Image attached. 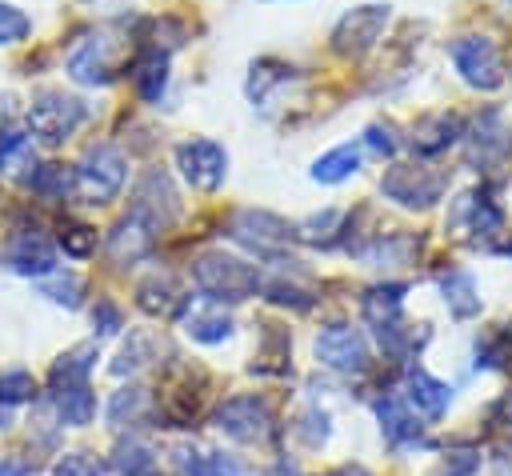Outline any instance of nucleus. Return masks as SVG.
Segmentation results:
<instances>
[{
  "mask_svg": "<svg viewBox=\"0 0 512 476\" xmlns=\"http://www.w3.org/2000/svg\"><path fill=\"white\" fill-rule=\"evenodd\" d=\"M212 424L236 444H260L272 432V408L264 396H228L212 412Z\"/></svg>",
  "mask_w": 512,
  "mask_h": 476,
  "instance_id": "obj_11",
  "label": "nucleus"
},
{
  "mask_svg": "<svg viewBox=\"0 0 512 476\" xmlns=\"http://www.w3.org/2000/svg\"><path fill=\"white\" fill-rule=\"evenodd\" d=\"M356 172H360V148L356 144H336L332 152H324L312 164V180L316 184H344Z\"/></svg>",
  "mask_w": 512,
  "mask_h": 476,
  "instance_id": "obj_29",
  "label": "nucleus"
},
{
  "mask_svg": "<svg viewBox=\"0 0 512 476\" xmlns=\"http://www.w3.org/2000/svg\"><path fill=\"white\" fill-rule=\"evenodd\" d=\"M28 472H32V468H28L24 460H12V456L0 460V476H28Z\"/></svg>",
  "mask_w": 512,
  "mask_h": 476,
  "instance_id": "obj_48",
  "label": "nucleus"
},
{
  "mask_svg": "<svg viewBox=\"0 0 512 476\" xmlns=\"http://www.w3.org/2000/svg\"><path fill=\"white\" fill-rule=\"evenodd\" d=\"M508 360H512V324H500L484 340H476V368H504Z\"/></svg>",
  "mask_w": 512,
  "mask_h": 476,
  "instance_id": "obj_36",
  "label": "nucleus"
},
{
  "mask_svg": "<svg viewBox=\"0 0 512 476\" xmlns=\"http://www.w3.org/2000/svg\"><path fill=\"white\" fill-rule=\"evenodd\" d=\"M364 148H368V152H376V156H396V148H400L396 124H388V120L368 124V128H364Z\"/></svg>",
  "mask_w": 512,
  "mask_h": 476,
  "instance_id": "obj_42",
  "label": "nucleus"
},
{
  "mask_svg": "<svg viewBox=\"0 0 512 476\" xmlns=\"http://www.w3.org/2000/svg\"><path fill=\"white\" fill-rule=\"evenodd\" d=\"M156 356H160V340H156L152 332H132L128 344L120 348L112 372H116V376H124V372H140V368H148Z\"/></svg>",
  "mask_w": 512,
  "mask_h": 476,
  "instance_id": "obj_32",
  "label": "nucleus"
},
{
  "mask_svg": "<svg viewBox=\"0 0 512 476\" xmlns=\"http://www.w3.org/2000/svg\"><path fill=\"white\" fill-rule=\"evenodd\" d=\"M96 360H100V348H96V344H76V348H68V352L52 364V372H48L52 392H56V388H68V384H88V372L96 368Z\"/></svg>",
  "mask_w": 512,
  "mask_h": 476,
  "instance_id": "obj_26",
  "label": "nucleus"
},
{
  "mask_svg": "<svg viewBox=\"0 0 512 476\" xmlns=\"http://www.w3.org/2000/svg\"><path fill=\"white\" fill-rule=\"evenodd\" d=\"M504 252H508V256H512V244H504Z\"/></svg>",
  "mask_w": 512,
  "mask_h": 476,
  "instance_id": "obj_52",
  "label": "nucleus"
},
{
  "mask_svg": "<svg viewBox=\"0 0 512 476\" xmlns=\"http://www.w3.org/2000/svg\"><path fill=\"white\" fill-rule=\"evenodd\" d=\"M480 468L476 452H448V460L440 464V476H472Z\"/></svg>",
  "mask_w": 512,
  "mask_h": 476,
  "instance_id": "obj_46",
  "label": "nucleus"
},
{
  "mask_svg": "<svg viewBox=\"0 0 512 476\" xmlns=\"http://www.w3.org/2000/svg\"><path fill=\"white\" fill-rule=\"evenodd\" d=\"M176 168L192 188L216 192L228 176V152L216 140H184L176 144Z\"/></svg>",
  "mask_w": 512,
  "mask_h": 476,
  "instance_id": "obj_13",
  "label": "nucleus"
},
{
  "mask_svg": "<svg viewBox=\"0 0 512 476\" xmlns=\"http://www.w3.org/2000/svg\"><path fill=\"white\" fill-rule=\"evenodd\" d=\"M340 220H344V212H336V208H328V212H320V216H308L304 224H296V240H304V244H336V232H340Z\"/></svg>",
  "mask_w": 512,
  "mask_h": 476,
  "instance_id": "obj_38",
  "label": "nucleus"
},
{
  "mask_svg": "<svg viewBox=\"0 0 512 476\" xmlns=\"http://www.w3.org/2000/svg\"><path fill=\"white\" fill-rule=\"evenodd\" d=\"M260 292H264V300H272V304H280V308H296V312L312 308V288H304V284H296V280H284V276L264 280Z\"/></svg>",
  "mask_w": 512,
  "mask_h": 476,
  "instance_id": "obj_37",
  "label": "nucleus"
},
{
  "mask_svg": "<svg viewBox=\"0 0 512 476\" xmlns=\"http://www.w3.org/2000/svg\"><path fill=\"white\" fill-rule=\"evenodd\" d=\"M504 472H512V448H504Z\"/></svg>",
  "mask_w": 512,
  "mask_h": 476,
  "instance_id": "obj_51",
  "label": "nucleus"
},
{
  "mask_svg": "<svg viewBox=\"0 0 512 476\" xmlns=\"http://www.w3.org/2000/svg\"><path fill=\"white\" fill-rule=\"evenodd\" d=\"M228 236L244 248H252L256 256H276L280 248H288V240L296 236V228L288 220H280L276 212L264 208H240L228 220Z\"/></svg>",
  "mask_w": 512,
  "mask_h": 476,
  "instance_id": "obj_10",
  "label": "nucleus"
},
{
  "mask_svg": "<svg viewBox=\"0 0 512 476\" xmlns=\"http://www.w3.org/2000/svg\"><path fill=\"white\" fill-rule=\"evenodd\" d=\"M152 248H156V232H152L140 216H132V212L120 216V220L112 224V232H108V260L120 264V268H128V264L152 256Z\"/></svg>",
  "mask_w": 512,
  "mask_h": 476,
  "instance_id": "obj_16",
  "label": "nucleus"
},
{
  "mask_svg": "<svg viewBox=\"0 0 512 476\" xmlns=\"http://www.w3.org/2000/svg\"><path fill=\"white\" fill-rule=\"evenodd\" d=\"M448 188V172L444 168H428V164H392L384 176H380V192L400 204V208H412V212H424L432 208Z\"/></svg>",
  "mask_w": 512,
  "mask_h": 476,
  "instance_id": "obj_3",
  "label": "nucleus"
},
{
  "mask_svg": "<svg viewBox=\"0 0 512 476\" xmlns=\"http://www.w3.org/2000/svg\"><path fill=\"white\" fill-rule=\"evenodd\" d=\"M264 476H304V472H300L296 464H288V460H276V464H272Z\"/></svg>",
  "mask_w": 512,
  "mask_h": 476,
  "instance_id": "obj_49",
  "label": "nucleus"
},
{
  "mask_svg": "<svg viewBox=\"0 0 512 476\" xmlns=\"http://www.w3.org/2000/svg\"><path fill=\"white\" fill-rule=\"evenodd\" d=\"M52 476H104V464L92 452H68L56 460Z\"/></svg>",
  "mask_w": 512,
  "mask_h": 476,
  "instance_id": "obj_43",
  "label": "nucleus"
},
{
  "mask_svg": "<svg viewBox=\"0 0 512 476\" xmlns=\"http://www.w3.org/2000/svg\"><path fill=\"white\" fill-rule=\"evenodd\" d=\"M68 76L76 84H112L116 80V60H112V40L104 32L84 36L72 52H68Z\"/></svg>",
  "mask_w": 512,
  "mask_h": 476,
  "instance_id": "obj_15",
  "label": "nucleus"
},
{
  "mask_svg": "<svg viewBox=\"0 0 512 476\" xmlns=\"http://www.w3.org/2000/svg\"><path fill=\"white\" fill-rule=\"evenodd\" d=\"M36 292L44 296V300H52V304H64V308H80V300H84V280L76 276V272H48V276H40L36 280Z\"/></svg>",
  "mask_w": 512,
  "mask_h": 476,
  "instance_id": "obj_31",
  "label": "nucleus"
},
{
  "mask_svg": "<svg viewBox=\"0 0 512 476\" xmlns=\"http://www.w3.org/2000/svg\"><path fill=\"white\" fill-rule=\"evenodd\" d=\"M404 404L416 408V416H424V420H440L448 412V404H452V388L444 380H436L428 368L416 364L404 376Z\"/></svg>",
  "mask_w": 512,
  "mask_h": 476,
  "instance_id": "obj_17",
  "label": "nucleus"
},
{
  "mask_svg": "<svg viewBox=\"0 0 512 476\" xmlns=\"http://www.w3.org/2000/svg\"><path fill=\"white\" fill-rule=\"evenodd\" d=\"M172 468L180 476H252L236 456L216 452V448H196V444H176Z\"/></svg>",
  "mask_w": 512,
  "mask_h": 476,
  "instance_id": "obj_19",
  "label": "nucleus"
},
{
  "mask_svg": "<svg viewBox=\"0 0 512 476\" xmlns=\"http://www.w3.org/2000/svg\"><path fill=\"white\" fill-rule=\"evenodd\" d=\"M464 152L476 172H496L512 156V124L504 108H484L468 128H464Z\"/></svg>",
  "mask_w": 512,
  "mask_h": 476,
  "instance_id": "obj_4",
  "label": "nucleus"
},
{
  "mask_svg": "<svg viewBox=\"0 0 512 476\" xmlns=\"http://www.w3.org/2000/svg\"><path fill=\"white\" fill-rule=\"evenodd\" d=\"M192 280L216 304H240V300L256 296L260 284H264V276H260L256 264H248L240 256H228V252H204L192 264Z\"/></svg>",
  "mask_w": 512,
  "mask_h": 476,
  "instance_id": "obj_1",
  "label": "nucleus"
},
{
  "mask_svg": "<svg viewBox=\"0 0 512 476\" xmlns=\"http://www.w3.org/2000/svg\"><path fill=\"white\" fill-rule=\"evenodd\" d=\"M488 420H492V428H500V424H512V392H508V396H500V400L488 408Z\"/></svg>",
  "mask_w": 512,
  "mask_h": 476,
  "instance_id": "obj_47",
  "label": "nucleus"
},
{
  "mask_svg": "<svg viewBox=\"0 0 512 476\" xmlns=\"http://www.w3.org/2000/svg\"><path fill=\"white\" fill-rule=\"evenodd\" d=\"M36 148H32V136L20 132V128H4L0 132V176L4 180H32L36 172Z\"/></svg>",
  "mask_w": 512,
  "mask_h": 476,
  "instance_id": "obj_23",
  "label": "nucleus"
},
{
  "mask_svg": "<svg viewBox=\"0 0 512 476\" xmlns=\"http://www.w3.org/2000/svg\"><path fill=\"white\" fill-rule=\"evenodd\" d=\"M52 404H56L60 424H68V428H84V424H92V416H96V396H92L88 384L56 388V392H52Z\"/></svg>",
  "mask_w": 512,
  "mask_h": 476,
  "instance_id": "obj_28",
  "label": "nucleus"
},
{
  "mask_svg": "<svg viewBox=\"0 0 512 476\" xmlns=\"http://www.w3.org/2000/svg\"><path fill=\"white\" fill-rule=\"evenodd\" d=\"M312 352H316V360L324 368L344 372V376H360V372L372 368V348H368L364 332L352 328V324H344V320L324 324L316 332V340H312Z\"/></svg>",
  "mask_w": 512,
  "mask_h": 476,
  "instance_id": "obj_6",
  "label": "nucleus"
},
{
  "mask_svg": "<svg viewBox=\"0 0 512 476\" xmlns=\"http://www.w3.org/2000/svg\"><path fill=\"white\" fill-rule=\"evenodd\" d=\"M28 28H32V20H28L16 4H4V0H0V44H16V40H24Z\"/></svg>",
  "mask_w": 512,
  "mask_h": 476,
  "instance_id": "obj_44",
  "label": "nucleus"
},
{
  "mask_svg": "<svg viewBox=\"0 0 512 476\" xmlns=\"http://www.w3.org/2000/svg\"><path fill=\"white\" fill-rule=\"evenodd\" d=\"M184 292L176 284L172 272H148L140 284H136V308L148 312V316H172L176 308H184Z\"/></svg>",
  "mask_w": 512,
  "mask_h": 476,
  "instance_id": "obj_22",
  "label": "nucleus"
},
{
  "mask_svg": "<svg viewBox=\"0 0 512 476\" xmlns=\"http://www.w3.org/2000/svg\"><path fill=\"white\" fill-rule=\"evenodd\" d=\"M128 212L140 216L156 236L176 224V216H180V196H176V188H172V180H168L164 168H148V172L136 180Z\"/></svg>",
  "mask_w": 512,
  "mask_h": 476,
  "instance_id": "obj_8",
  "label": "nucleus"
},
{
  "mask_svg": "<svg viewBox=\"0 0 512 476\" xmlns=\"http://www.w3.org/2000/svg\"><path fill=\"white\" fill-rule=\"evenodd\" d=\"M132 88L144 104H160L164 88H168V52H160V44H144L132 60Z\"/></svg>",
  "mask_w": 512,
  "mask_h": 476,
  "instance_id": "obj_21",
  "label": "nucleus"
},
{
  "mask_svg": "<svg viewBox=\"0 0 512 476\" xmlns=\"http://www.w3.org/2000/svg\"><path fill=\"white\" fill-rule=\"evenodd\" d=\"M112 468L120 476H156V452L144 440H120L112 452Z\"/></svg>",
  "mask_w": 512,
  "mask_h": 476,
  "instance_id": "obj_33",
  "label": "nucleus"
},
{
  "mask_svg": "<svg viewBox=\"0 0 512 476\" xmlns=\"http://www.w3.org/2000/svg\"><path fill=\"white\" fill-rule=\"evenodd\" d=\"M92 324H96V336H116L124 328V316H120V308L112 300H100L96 312H92Z\"/></svg>",
  "mask_w": 512,
  "mask_h": 476,
  "instance_id": "obj_45",
  "label": "nucleus"
},
{
  "mask_svg": "<svg viewBox=\"0 0 512 476\" xmlns=\"http://www.w3.org/2000/svg\"><path fill=\"white\" fill-rule=\"evenodd\" d=\"M452 64L468 88L496 92L504 84V60L492 36H460L452 40Z\"/></svg>",
  "mask_w": 512,
  "mask_h": 476,
  "instance_id": "obj_7",
  "label": "nucleus"
},
{
  "mask_svg": "<svg viewBox=\"0 0 512 476\" xmlns=\"http://www.w3.org/2000/svg\"><path fill=\"white\" fill-rule=\"evenodd\" d=\"M184 332H188L196 344H220V340L232 336V316L224 312V304L208 300V304H200V308H192V312L184 316Z\"/></svg>",
  "mask_w": 512,
  "mask_h": 476,
  "instance_id": "obj_25",
  "label": "nucleus"
},
{
  "mask_svg": "<svg viewBox=\"0 0 512 476\" xmlns=\"http://www.w3.org/2000/svg\"><path fill=\"white\" fill-rule=\"evenodd\" d=\"M460 140H464V120L456 112H432V116L416 120V128L408 136L416 156H440Z\"/></svg>",
  "mask_w": 512,
  "mask_h": 476,
  "instance_id": "obj_18",
  "label": "nucleus"
},
{
  "mask_svg": "<svg viewBox=\"0 0 512 476\" xmlns=\"http://www.w3.org/2000/svg\"><path fill=\"white\" fill-rule=\"evenodd\" d=\"M32 192L40 196V200H52V204H60L68 192H76V172L72 168H64V164H40L36 172H32Z\"/></svg>",
  "mask_w": 512,
  "mask_h": 476,
  "instance_id": "obj_30",
  "label": "nucleus"
},
{
  "mask_svg": "<svg viewBox=\"0 0 512 476\" xmlns=\"http://www.w3.org/2000/svg\"><path fill=\"white\" fill-rule=\"evenodd\" d=\"M328 476H372L364 464H340V468H332Z\"/></svg>",
  "mask_w": 512,
  "mask_h": 476,
  "instance_id": "obj_50",
  "label": "nucleus"
},
{
  "mask_svg": "<svg viewBox=\"0 0 512 476\" xmlns=\"http://www.w3.org/2000/svg\"><path fill=\"white\" fill-rule=\"evenodd\" d=\"M440 292H444V304L456 320H472L480 312V292H476V280L472 272H444L440 276Z\"/></svg>",
  "mask_w": 512,
  "mask_h": 476,
  "instance_id": "obj_27",
  "label": "nucleus"
},
{
  "mask_svg": "<svg viewBox=\"0 0 512 476\" xmlns=\"http://www.w3.org/2000/svg\"><path fill=\"white\" fill-rule=\"evenodd\" d=\"M0 264L16 276H36L40 280V276L56 272V244L36 228H20L0 248Z\"/></svg>",
  "mask_w": 512,
  "mask_h": 476,
  "instance_id": "obj_14",
  "label": "nucleus"
},
{
  "mask_svg": "<svg viewBox=\"0 0 512 476\" xmlns=\"http://www.w3.org/2000/svg\"><path fill=\"white\" fill-rule=\"evenodd\" d=\"M72 172H76V196L84 204H108L124 188L128 160H124V152L116 144H92Z\"/></svg>",
  "mask_w": 512,
  "mask_h": 476,
  "instance_id": "obj_2",
  "label": "nucleus"
},
{
  "mask_svg": "<svg viewBox=\"0 0 512 476\" xmlns=\"http://www.w3.org/2000/svg\"><path fill=\"white\" fill-rule=\"evenodd\" d=\"M404 292H408V284H376V288H368L364 300H360L364 324H368L372 332L396 324V320H400V308H404Z\"/></svg>",
  "mask_w": 512,
  "mask_h": 476,
  "instance_id": "obj_24",
  "label": "nucleus"
},
{
  "mask_svg": "<svg viewBox=\"0 0 512 476\" xmlns=\"http://www.w3.org/2000/svg\"><path fill=\"white\" fill-rule=\"evenodd\" d=\"M412 252H416V240L412 236H400V232H388V236L372 240L368 248H360V256L368 264H408Z\"/></svg>",
  "mask_w": 512,
  "mask_h": 476,
  "instance_id": "obj_35",
  "label": "nucleus"
},
{
  "mask_svg": "<svg viewBox=\"0 0 512 476\" xmlns=\"http://www.w3.org/2000/svg\"><path fill=\"white\" fill-rule=\"evenodd\" d=\"M36 396V380L28 368H8L0 372V404H20V400H32Z\"/></svg>",
  "mask_w": 512,
  "mask_h": 476,
  "instance_id": "obj_40",
  "label": "nucleus"
},
{
  "mask_svg": "<svg viewBox=\"0 0 512 476\" xmlns=\"http://www.w3.org/2000/svg\"><path fill=\"white\" fill-rule=\"evenodd\" d=\"M144 412H148V392H144L140 384L116 388V392H112V400H108V424H116V428L136 424Z\"/></svg>",
  "mask_w": 512,
  "mask_h": 476,
  "instance_id": "obj_34",
  "label": "nucleus"
},
{
  "mask_svg": "<svg viewBox=\"0 0 512 476\" xmlns=\"http://www.w3.org/2000/svg\"><path fill=\"white\" fill-rule=\"evenodd\" d=\"M84 116H88L84 100L60 92V88H48L28 104V132L44 144H64L84 124Z\"/></svg>",
  "mask_w": 512,
  "mask_h": 476,
  "instance_id": "obj_5",
  "label": "nucleus"
},
{
  "mask_svg": "<svg viewBox=\"0 0 512 476\" xmlns=\"http://www.w3.org/2000/svg\"><path fill=\"white\" fill-rule=\"evenodd\" d=\"M56 240H60V248H64L68 256H76V260H84V256L96 252V228H88V224H64Z\"/></svg>",
  "mask_w": 512,
  "mask_h": 476,
  "instance_id": "obj_41",
  "label": "nucleus"
},
{
  "mask_svg": "<svg viewBox=\"0 0 512 476\" xmlns=\"http://www.w3.org/2000/svg\"><path fill=\"white\" fill-rule=\"evenodd\" d=\"M388 16H392L388 4H360V8L344 12L332 28V52L344 60H360L388 28Z\"/></svg>",
  "mask_w": 512,
  "mask_h": 476,
  "instance_id": "obj_9",
  "label": "nucleus"
},
{
  "mask_svg": "<svg viewBox=\"0 0 512 476\" xmlns=\"http://www.w3.org/2000/svg\"><path fill=\"white\" fill-rule=\"evenodd\" d=\"M376 420H380V432L392 448H412V444H428L424 440V424H416L412 408L396 396H380L376 400Z\"/></svg>",
  "mask_w": 512,
  "mask_h": 476,
  "instance_id": "obj_20",
  "label": "nucleus"
},
{
  "mask_svg": "<svg viewBox=\"0 0 512 476\" xmlns=\"http://www.w3.org/2000/svg\"><path fill=\"white\" fill-rule=\"evenodd\" d=\"M448 228L464 232L472 244H488V240H496L504 232V208L488 192H480V188L476 192H460L456 208L448 216Z\"/></svg>",
  "mask_w": 512,
  "mask_h": 476,
  "instance_id": "obj_12",
  "label": "nucleus"
},
{
  "mask_svg": "<svg viewBox=\"0 0 512 476\" xmlns=\"http://www.w3.org/2000/svg\"><path fill=\"white\" fill-rule=\"evenodd\" d=\"M308 448H320V444H328V436H332V428H328V412L324 408H304L300 416H296V428H292Z\"/></svg>",
  "mask_w": 512,
  "mask_h": 476,
  "instance_id": "obj_39",
  "label": "nucleus"
}]
</instances>
